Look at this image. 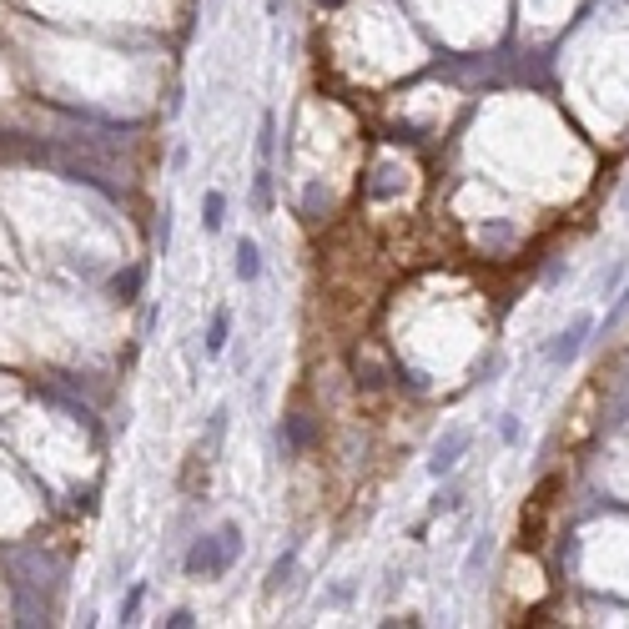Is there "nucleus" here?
I'll use <instances>...</instances> for the list:
<instances>
[{"instance_id": "obj_7", "label": "nucleus", "mask_w": 629, "mask_h": 629, "mask_svg": "<svg viewBox=\"0 0 629 629\" xmlns=\"http://www.w3.org/2000/svg\"><path fill=\"white\" fill-rule=\"evenodd\" d=\"M625 312H629V287H625V293L615 297V308L604 312V322H599V328H604V333H615L619 322H625Z\"/></svg>"}, {"instance_id": "obj_10", "label": "nucleus", "mask_w": 629, "mask_h": 629, "mask_svg": "<svg viewBox=\"0 0 629 629\" xmlns=\"http://www.w3.org/2000/svg\"><path fill=\"white\" fill-rule=\"evenodd\" d=\"M167 625H171V629H187V625H192V609H177V615H171Z\"/></svg>"}, {"instance_id": "obj_5", "label": "nucleus", "mask_w": 629, "mask_h": 629, "mask_svg": "<svg viewBox=\"0 0 629 629\" xmlns=\"http://www.w3.org/2000/svg\"><path fill=\"white\" fill-rule=\"evenodd\" d=\"M227 333H232V308H217V318H212V328H206V353H212V358L227 347Z\"/></svg>"}, {"instance_id": "obj_8", "label": "nucleus", "mask_w": 629, "mask_h": 629, "mask_svg": "<svg viewBox=\"0 0 629 629\" xmlns=\"http://www.w3.org/2000/svg\"><path fill=\"white\" fill-rule=\"evenodd\" d=\"M293 574V554H283V559H277V564H272V579H267V594H277L283 590V579Z\"/></svg>"}, {"instance_id": "obj_2", "label": "nucleus", "mask_w": 629, "mask_h": 629, "mask_svg": "<svg viewBox=\"0 0 629 629\" xmlns=\"http://www.w3.org/2000/svg\"><path fill=\"white\" fill-rule=\"evenodd\" d=\"M590 333H594V318L584 312V318H574L564 333L544 347V363H549V368H569V363L579 358V347H584V337H590Z\"/></svg>"}, {"instance_id": "obj_6", "label": "nucleus", "mask_w": 629, "mask_h": 629, "mask_svg": "<svg viewBox=\"0 0 629 629\" xmlns=\"http://www.w3.org/2000/svg\"><path fill=\"white\" fill-rule=\"evenodd\" d=\"M222 212H227V197H222V192H206V232H217L222 227Z\"/></svg>"}, {"instance_id": "obj_3", "label": "nucleus", "mask_w": 629, "mask_h": 629, "mask_svg": "<svg viewBox=\"0 0 629 629\" xmlns=\"http://www.w3.org/2000/svg\"><path fill=\"white\" fill-rule=\"evenodd\" d=\"M468 443H474V433H468V428H453L449 438H438L433 443V459H428V474H453V468H459V459L463 453H468Z\"/></svg>"}, {"instance_id": "obj_9", "label": "nucleus", "mask_w": 629, "mask_h": 629, "mask_svg": "<svg viewBox=\"0 0 629 629\" xmlns=\"http://www.w3.org/2000/svg\"><path fill=\"white\" fill-rule=\"evenodd\" d=\"M136 604H142V584H136V590L127 594V604H121V619H131V615H136Z\"/></svg>"}, {"instance_id": "obj_4", "label": "nucleus", "mask_w": 629, "mask_h": 629, "mask_svg": "<svg viewBox=\"0 0 629 629\" xmlns=\"http://www.w3.org/2000/svg\"><path fill=\"white\" fill-rule=\"evenodd\" d=\"M258 272H262L258 242H252V237H242V242H237V277H242V283H258Z\"/></svg>"}, {"instance_id": "obj_1", "label": "nucleus", "mask_w": 629, "mask_h": 629, "mask_svg": "<svg viewBox=\"0 0 629 629\" xmlns=\"http://www.w3.org/2000/svg\"><path fill=\"white\" fill-rule=\"evenodd\" d=\"M232 554H237V529H222L217 539H202L192 554H187V569L202 574V579H212V574H222V569L232 564Z\"/></svg>"}]
</instances>
